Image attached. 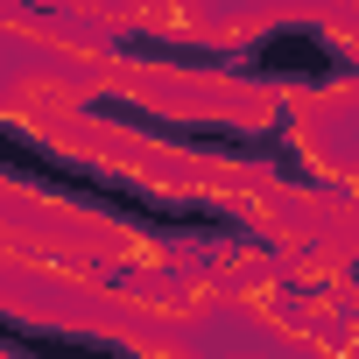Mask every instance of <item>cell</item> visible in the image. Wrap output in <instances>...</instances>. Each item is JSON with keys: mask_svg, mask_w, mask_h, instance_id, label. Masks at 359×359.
<instances>
[{"mask_svg": "<svg viewBox=\"0 0 359 359\" xmlns=\"http://www.w3.org/2000/svg\"><path fill=\"white\" fill-rule=\"evenodd\" d=\"M0 176L36 184V191H57V198H71V205H85V212H106L113 226H134V233H148V240H205V247H254V240H261L240 205L141 191V184H127V176H106V169H92V162L57 155L50 141H36L29 127H8V120H0Z\"/></svg>", "mask_w": 359, "mask_h": 359, "instance_id": "cell-1", "label": "cell"}, {"mask_svg": "<svg viewBox=\"0 0 359 359\" xmlns=\"http://www.w3.org/2000/svg\"><path fill=\"white\" fill-rule=\"evenodd\" d=\"M85 113H99V120H120V127H134V134H155V141H176V148H198V155L261 162V169L289 176V184H310V162H303V148H296V120H289V113H275L268 127H233V120H169V113H148V106H134V99H113V92H99Z\"/></svg>", "mask_w": 359, "mask_h": 359, "instance_id": "cell-2", "label": "cell"}, {"mask_svg": "<svg viewBox=\"0 0 359 359\" xmlns=\"http://www.w3.org/2000/svg\"><path fill=\"white\" fill-rule=\"evenodd\" d=\"M233 71L240 78H289V85H345V78H359V57L345 43H331L324 29L289 22V29H261L254 43H240Z\"/></svg>", "mask_w": 359, "mask_h": 359, "instance_id": "cell-3", "label": "cell"}, {"mask_svg": "<svg viewBox=\"0 0 359 359\" xmlns=\"http://www.w3.org/2000/svg\"><path fill=\"white\" fill-rule=\"evenodd\" d=\"M0 352L8 359H134L106 338H85V331H50V324H22L0 310Z\"/></svg>", "mask_w": 359, "mask_h": 359, "instance_id": "cell-4", "label": "cell"}]
</instances>
